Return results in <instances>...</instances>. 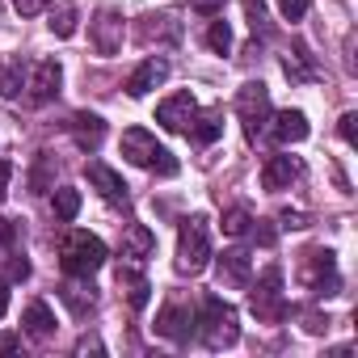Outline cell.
Segmentation results:
<instances>
[{
    "mask_svg": "<svg viewBox=\"0 0 358 358\" xmlns=\"http://www.w3.org/2000/svg\"><path fill=\"white\" fill-rule=\"evenodd\" d=\"M194 324H199V337H203L207 350L236 345V337H241V316H236V308H232L228 299H220V295H203Z\"/></svg>",
    "mask_w": 358,
    "mask_h": 358,
    "instance_id": "obj_1",
    "label": "cell"
},
{
    "mask_svg": "<svg viewBox=\"0 0 358 358\" xmlns=\"http://www.w3.org/2000/svg\"><path fill=\"white\" fill-rule=\"evenodd\" d=\"M122 156H127L131 164H139V169L160 173V177H173V173H177L173 152H169V148H160V143H156V135H148L143 127H127V131H122Z\"/></svg>",
    "mask_w": 358,
    "mask_h": 358,
    "instance_id": "obj_2",
    "label": "cell"
},
{
    "mask_svg": "<svg viewBox=\"0 0 358 358\" xmlns=\"http://www.w3.org/2000/svg\"><path fill=\"white\" fill-rule=\"evenodd\" d=\"M59 266L72 278H89V274H97L106 266V245L97 236H89V232H68L64 245H59Z\"/></svg>",
    "mask_w": 358,
    "mask_h": 358,
    "instance_id": "obj_3",
    "label": "cell"
},
{
    "mask_svg": "<svg viewBox=\"0 0 358 358\" xmlns=\"http://www.w3.org/2000/svg\"><path fill=\"white\" fill-rule=\"evenodd\" d=\"M207 262H211V232H207V220L194 215V220L182 224V232H177V270L199 274Z\"/></svg>",
    "mask_w": 358,
    "mask_h": 358,
    "instance_id": "obj_4",
    "label": "cell"
},
{
    "mask_svg": "<svg viewBox=\"0 0 358 358\" xmlns=\"http://www.w3.org/2000/svg\"><path fill=\"white\" fill-rule=\"evenodd\" d=\"M249 308H253V316L266 320V324H278V320L291 316V303L282 299V270H278V266H270V270L257 278V287L249 291Z\"/></svg>",
    "mask_w": 358,
    "mask_h": 358,
    "instance_id": "obj_5",
    "label": "cell"
},
{
    "mask_svg": "<svg viewBox=\"0 0 358 358\" xmlns=\"http://www.w3.org/2000/svg\"><path fill=\"white\" fill-rule=\"evenodd\" d=\"M236 114H241V122H245V135L257 139L262 127L270 122V89H266L262 80H249V85L236 93Z\"/></svg>",
    "mask_w": 358,
    "mask_h": 358,
    "instance_id": "obj_6",
    "label": "cell"
},
{
    "mask_svg": "<svg viewBox=\"0 0 358 358\" xmlns=\"http://www.w3.org/2000/svg\"><path fill=\"white\" fill-rule=\"evenodd\" d=\"M299 278H303L316 295H337V257H333L329 249H312V253H303Z\"/></svg>",
    "mask_w": 358,
    "mask_h": 358,
    "instance_id": "obj_7",
    "label": "cell"
},
{
    "mask_svg": "<svg viewBox=\"0 0 358 358\" xmlns=\"http://www.w3.org/2000/svg\"><path fill=\"white\" fill-rule=\"evenodd\" d=\"M194 114H199V101H194L190 89H177L173 97H164V101L156 106V122H160L164 131H186Z\"/></svg>",
    "mask_w": 358,
    "mask_h": 358,
    "instance_id": "obj_8",
    "label": "cell"
},
{
    "mask_svg": "<svg viewBox=\"0 0 358 358\" xmlns=\"http://www.w3.org/2000/svg\"><path fill=\"white\" fill-rule=\"evenodd\" d=\"M156 333L169 337V341H190L194 333V312L186 303H164L160 316H156Z\"/></svg>",
    "mask_w": 358,
    "mask_h": 358,
    "instance_id": "obj_9",
    "label": "cell"
},
{
    "mask_svg": "<svg viewBox=\"0 0 358 358\" xmlns=\"http://www.w3.org/2000/svg\"><path fill=\"white\" fill-rule=\"evenodd\" d=\"M93 47H97V55H114L122 47V17L114 9L97 13V22H93Z\"/></svg>",
    "mask_w": 358,
    "mask_h": 358,
    "instance_id": "obj_10",
    "label": "cell"
},
{
    "mask_svg": "<svg viewBox=\"0 0 358 358\" xmlns=\"http://www.w3.org/2000/svg\"><path fill=\"white\" fill-rule=\"evenodd\" d=\"M59 80H64V72H59L55 59L34 64V76H30V101H34V106H47V101L59 93Z\"/></svg>",
    "mask_w": 358,
    "mask_h": 358,
    "instance_id": "obj_11",
    "label": "cell"
},
{
    "mask_svg": "<svg viewBox=\"0 0 358 358\" xmlns=\"http://www.w3.org/2000/svg\"><path fill=\"white\" fill-rule=\"evenodd\" d=\"M299 173H303V164H299L295 156H270V160L262 164V186H266V190H287Z\"/></svg>",
    "mask_w": 358,
    "mask_h": 358,
    "instance_id": "obj_12",
    "label": "cell"
},
{
    "mask_svg": "<svg viewBox=\"0 0 358 358\" xmlns=\"http://www.w3.org/2000/svg\"><path fill=\"white\" fill-rule=\"evenodd\" d=\"M85 173H89V182L97 186V194L101 199H110V203H127V182L110 169V164H101V160H89L85 164Z\"/></svg>",
    "mask_w": 358,
    "mask_h": 358,
    "instance_id": "obj_13",
    "label": "cell"
},
{
    "mask_svg": "<svg viewBox=\"0 0 358 358\" xmlns=\"http://www.w3.org/2000/svg\"><path fill=\"white\" fill-rule=\"evenodd\" d=\"M164 76H169V64H164V59H143V64L127 76V93H131V97H148L156 85H164Z\"/></svg>",
    "mask_w": 358,
    "mask_h": 358,
    "instance_id": "obj_14",
    "label": "cell"
},
{
    "mask_svg": "<svg viewBox=\"0 0 358 358\" xmlns=\"http://www.w3.org/2000/svg\"><path fill=\"white\" fill-rule=\"evenodd\" d=\"M270 139L282 143V148L308 139V118H303V110H278L274 122H270Z\"/></svg>",
    "mask_w": 358,
    "mask_h": 358,
    "instance_id": "obj_15",
    "label": "cell"
},
{
    "mask_svg": "<svg viewBox=\"0 0 358 358\" xmlns=\"http://www.w3.org/2000/svg\"><path fill=\"white\" fill-rule=\"evenodd\" d=\"M249 253L245 249H228L224 257H220V266H215V274H220V287H249Z\"/></svg>",
    "mask_w": 358,
    "mask_h": 358,
    "instance_id": "obj_16",
    "label": "cell"
},
{
    "mask_svg": "<svg viewBox=\"0 0 358 358\" xmlns=\"http://www.w3.org/2000/svg\"><path fill=\"white\" fill-rule=\"evenodd\" d=\"M139 38L143 43H177L182 38V22H177V13H152V17H143V26H139Z\"/></svg>",
    "mask_w": 358,
    "mask_h": 358,
    "instance_id": "obj_17",
    "label": "cell"
},
{
    "mask_svg": "<svg viewBox=\"0 0 358 358\" xmlns=\"http://www.w3.org/2000/svg\"><path fill=\"white\" fill-rule=\"evenodd\" d=\"M186 135L199 143V148H207V143H215L220 135H224V114L220 110H207V114H194L190 118V127H186Z\"/></svg>",
    "mask_w": 358,
    "mask_h": 358,
    "instance_id": "obj_18",
    "label": "cell"
},
{
    "mask_svg": "<svg viewBox=\"0 0 358 358\" xmlns=\"http://www.w3.org/2000/svg\"><path fill=\"white\" fill-rule=\"evenodd\" d=\"M152 249H156V236H152V228H148V224H127V232H122V257H135V262H143Z\"/></svg>",
    "mask_w": 358,
    "mask_h": 358,
    "instance_id": "obj_19",
    "label": "cell"
},
{
    "mask_svg": "<svg viewBox=\"0 0 358 358\" xmlns=\"http://www.w3.org/2000/svg\"><path fill=\"white\" fill-rule=\"evenodd\" d=\"M118 287L127 291V303H131L135 312H139V308H148V291H152V287H148V278H143L135 266H127V262L118 266Z\"/></svg>",
    "mask_w": 358,
    "mask_h": 358,
    "instance_id": "obj_20",
    "label": "cell"
},
{
    "mask_svg": "<svg viewBox=\"0 0 358 358\" xmlns=\"http://www.w3.org/2000/svg\"><path fill=\"white\" fill-rule=\"evenodd\" d=\"M22 324H26V333H30L34 341H47V337L55 333V316H51V308H47L43 299H34V303L22 312Z\"/></svg>",
    "mask_w": 358,
    "mask_h": 358,
    "instance_id": "obj_21",
    "label": "cell"
},
{
    "mask_svg": "<svg viewBox=\"0 0 358 358\" xmlns=\"http://www.w3.org/2000/svg\"><path fill=\"white\" fill-rule=\"evenodd\" d=\"M72 135H76V143H80V148H89V152H93V148L106 139V122H101L97 114H76V118H72Z\"/></svg>",
    "mask_w": 358,
    "mask_h": 358,
    "instance_id": "obj_22",
    "label": "cell"
},
{
    "mask_svg": "<svg viewBox=\"0 0 358 358\" xmlns=\"http://www.w3.org/2000/svg\"><path fill=\"white\" fill-rule=\"evenodd\" d=\"M51 207H55V215H59L64 224H72V220L80 215V190L59 186V190H55V199H51Z\"/></svg>",
    "mask_w": 358,
    "mask_h": 358,
    "instance_id": "obj_23",
    "label": "cell"
},
{
    "mask_svg": "<svg viewBox=\"0 0 358 358\" xmlns=\"http://www.w3.org/2000/svg\"><path fill=\"white\" fill-rule=\"evenodd\" d=\"M22 93V64L0 55V97H17Z\"/></svg>",
    "mask_w": 358,
    "mask_h": 358,
    "instance_id": "obj_24",
    "label": "cell"
},
{
    "mask_svg": "<svg viewBox=\"0 0 358 358\" xmlns=\"http://www.w3.org/2000/svg\"><path fill=\"white\" fill-rule=\"evenodd\" d=\"M64 303H68L76 316H85V312L93 308V287H85V282H68V287H64Z\"/></svg>",
    "mask_w": 358,
    "mask_h": 358,
    "instance_id": "obj_25",
    "label": "cell"
},
{
    "mask_svg": "<svg viewBox=\"0 0 358 358\" xmlns=\"http://www.w3.org/2000/svg\"><path fill=\"white\" fill-rule=\"evenodd\" d=\"M282 72H287L291 80H299V85L316 76V72H312V64H308V51H303V47H295V55H287V59H282Z\"/></svg>",
    "mask_w": 358,
    "mask_h": 358,
    "instance_id": "obj_26",
    "label": "cell"
},
{
    "mask_svg": "<svg viewBox=\"0 0 358 358\" xmlns=\"http://www.w3.org/2000/svg\"><path fill=\"white\" fill-rule=\"evenodd\" d=\"M245 17L253 34H270V13H266V0H245Z\"/></svg>",
    "mask_w": 358,
    "mask_h": 358,
    "instance_id": "obj_27",
    "label": "cell"
},
{
    "mask_svg": "<svg viewBox=\"0 0 358 358\" xmlns=\"http://www.w3.org/2000/svg\"><path fill=\"white\" fill-rule=\"evenodd\" d=\"M51 30H55L59 38H72V34H76V9H72V5H59V9L51 13Z\"/></svg>",
    "mask_w": 358,
    "mask_h": 358,
    "instance_id": "obj_28",
    "label": "cell"
},
{
    "mask_svg": "<svg viewBox=\"0 0 358 358\" xmlns=\"http://www.w3.org/2000/svg\"><path fill=\"white\" fill-rule=\"evenodd\" d=\"M207 47H211L215 55H228V51H232V30H228V22H211V30H207Z\"/></svg>",
    "mask_w": 358,
    "mask_h": 358,
    "instance_id": "obj_29",
    "label": "cell"
},
{
    "mask_svg": "<svg viewBox=\"0 0 358 358\" xmlns=\"http://www.w3.org/2000/svg\"><path fill=\"white\" fill-rule=\"evenodd\" d=\"M249 224H253V215H249L245 207H232V211L224 215V232H228V236H249Z\"/></svg>",
    "mask_w": 358,
    "mask_h": 358,
    "instance_id": "obj_30",
    "label": "cell"
},
{
    "mask_svg": "<svg viewBox=\"0 0 358 358\" xmlns=\"http://www.w3.org/2000/svg\"><path fill=\"white\" fill-rule=\"evenodd\" d=\"M312 9V0H278V13L287 22H303V13Z\"/></svg>",
    "mask_w": 358,
    "mask_h": 358,
    "instance_id": "obj_31",
    "label": "cell"
},
{
    "mask_svg": "<svg viewBox=\"0 0 358 358\" xmlns=\"http://www.w3.org/2000/svg\"><path fill=\"white\" fill-rule=\"evenodd\" d=\"M30 278V262L26 253H9V282H26Z\"/></svg>",
    "mask_w": 358,
    "mask_h": 358,
    "instance_id": "obj_32",
    "label": "cell"
},
{
    "mask_svg": "<svg viewBox=\"0 0 358 358\" xmlns=\"http://www.w3.org/2000/svg\"><path fill=\"white\" fill-rule=\"evenodd\" d=\"M337 131H341V139H345V143L354 148V143H358V114H341Z\"/></svg>",
    "mask_w": 358,
    "mask_h": 358,
    "instance_id": "obj_33",
    "label": "cell"
},
{
    "mask_svg": "<svg viewBox=\"0 0 358 358\" xmlns=\"http://www.w3.org/2000/svg\"><path fill=\"white\" fill-rule=\"evenodd\" d=\"M47 5H51V0H13V9H17L22 17H38Z\"/></svg>",
    "mask_w": 358,
    "mask_h": 358,
    "instance_id": "obj_34",
    "label": "cell"
},
{
    "mask_svg": "<svg viewBox=\"0 0 358 358\" xmlns=\"http://www.w3.org/2000/svg\"><path fill=\"white\" fill-rule=\"evenodd\" d=\"M9 177H13V164H9V160H0V199L9 194Z\"/></svg>",
    "mask_w": 358,
    "mask_h": 358,
    "instance_id": "obj_35",
    "label": "cell"
},
{
    "mask_svg": "<svg viewBox=\"0 0 358 358\" xmlns=\"http://www.w3.org/2000/svg\"><path fill=\"white\" fill-rule=\"evenodd\" d=\"M190 5H194L199 13H220V9H224V0H190Z\"/></svg>",
    "mask_w": 358,
    "mask_h": 358,
    "instance_id": "obj_36",
    "label": "cell"
},
{
    "mask_svg": "<svg viewBox=\"0 0 358 358\" xmlns=\"http://www.w3.org/2000/svg\"><path fill=\"white\" fill-rule=\"evenodd\" d=\"M17 345H22L17 333H5V337H0V354H9V350H17Z\"/></svg>",
    "mask_w": 358,
    "mask_h": 358,
    "instance_id": "obj_37",
    "label": "cell"
},
{
    "mask_svg": "<svg viewBox=\"0 0 358 358\" xmlns=\"http://www.w3.org/2000/svg\"><path fill=\"white\" fill-rule=\"evenodd\" d=\"M282 228H303V215L299 211H282Z\"/></svg>",
    "mask_w": 358,
    "mask_h": 358,
    "instance_id": "obj_38",
    "label": "cell"
},
{
    "mask_svg": "<svg viewBox=\"0 0 358 358\" xmlns=\"http://www.w3.org/2000/svg\"><path fill=\"white\" fill-rule=\"evenodd\" d=\"M5 312H9V282L0 278V316H5Z\"/></svg>",
    "mask_w": 358,
    "mask_h": 358,
    "instance_id": "obj_39",
    "label": "cell"
}]
</instances>
